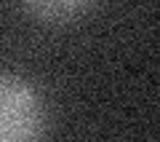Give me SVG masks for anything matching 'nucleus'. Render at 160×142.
<instances>
[{"label":"nucleus","instance_id":"1","mask_svg":"<svg viewBox=\"0 0 160 142\" xmlns=\"http://www.w3.org/2000/svg\"><path fill=\"white\" fill-rule=\"evenodd\" d=\"M48 107L32 80L0 70V142H46Z\"/></svg>","mask_w":160,"mask_h":142},{"label":"nucleus","instance_id":"2","mask_svg":"<svg viewBox=\"0 0 160 142\" xmlns=\"http://www.w3.org/2000/svg\"><path fill=\"white\" fill-rule=\"evenodd\" d=\"M27 14L43 19V22H56V24H64V22H78L83 14L91 11L88 3L83 0H56V3H29Z\"/></svg>","mask_w":160,"mask_h":142}]
</instances>
